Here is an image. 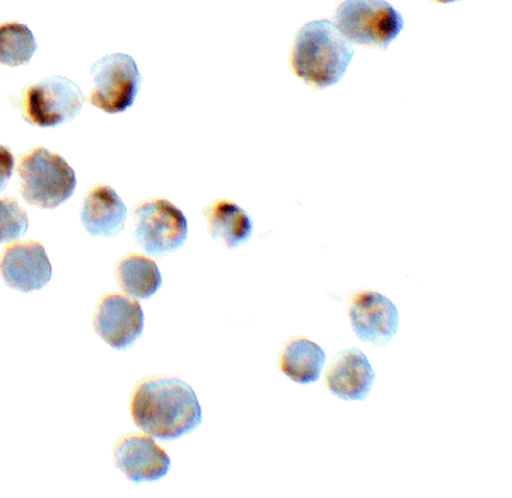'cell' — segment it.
<instances>
[{
  "instance_id": "6da1fadb",
  "label": "cell",
  "mask_w": 512,
  "mask_h": 498,
  "mask_svg": "<svg viewBox=\"0 0 512 498\" xmlns=\"http://www.w3.org/2000/svg\"><path fill=\"white\" fill-rule=\"evenodd\" d=\"M130 413L135 425L159 441H178L202 423L197 394L178 377L144 379L134 389Z\"/></svg>"
},
{
  "instance_id": "7a4b0ae2",
  "label": "cell",
  "mask_w": 512,
  "mask_h": 498,
  "mask_svg": "<svg viewBox=\"0 0 512 498\" xmlns=\"http://www.w3.org/2000/svg\"><path fill=\"white\" fill-rule=\"evenodd\" d=\"M354 58V48L332 21H311L297 33L291 67L299 79L316 89L342 81Z\"/></svg>"
},
{
  "instance_id": "3957f363",
  "label": "cell",
  "mask_w": 512,
  "mask_h": 498,
  "mask_svg": "<svg viewBox=\"0 0 512 498\" xmlns=\"http://www.w3.org/2000/svg\"><path fill=\"white\" fill-rule=\"evenodd\" d=\"M21 195L40 209H57L76 192L74 169L59 154L38 147L26 154L19 163Z\"/></svg>"
},
{
  "instance_id": "277c9868",
  "label": "cell",
  "mask_w": 512,
  "mask_h": 498,
  "mask_svg": "<svg viewBox=\"0 0 512 498\" xmlns=\"http://www.w3.org/2000/svg\"><path fill=\"white\" fill-rule=\"evenodd\" d=\"M403 16L386 0H345L335 12L338 31L361 47L386 50L403 31Z\"/></svg>"
},
{
  "instance_id": "5b68a950",
  "label": "cell",
  "mask_w": 512,
  "mask_h": 498,
  "mask_svg": "<svg viewBox=\"0 0 512 498\" xmlns=\"http://www.w3.org/2000/svg\"><path fill=\"white\" fill-rule=\"evenodd\" d=\"M132 236L149 255L175 253L187 241V217L163 198L142 202L132 210Z\"/></svg>"
},
{
  "instance_id": "8992f818",
  "label": "cell",
  "mask_w": 512,
  "mask_h": 498,
  "mask_svg": "<svg viewBox=\"0 0 512 498\" xmlns=\"http://www.w3.org/2000/svg\"><path fill=\"white\" fill-rule=\"evenodd\" d=\"M93 77V89L89 103L99 110L117 115L130 110L142 87L137 62L125 53H113L99 58L89 69Z\"/></svg>"
},
{
  "instance_id": "52a82bcc",
  "label": "cell",
  "mask_w": 512,
  "mask_h": 498,
  "mask_svg": "<svg viewBox=\"0 0 512 498\" xmlns=\"http://www.w3.org/2000/svg\"><path fill=\"white\" fill-rule=\"evenodd\" d=\"M84 105L81 87L67 77L43 79L24 93L23 116L41 128L60 127L81 113Z\"/></svg>"
},
{
  "instance_id": "ba28073f",
  "label": "cell",
  "mask_w": 512,
  "mask_h": 498,
  "mask_svg": "<svg viewBox=\"0 0 512 498\" xmlns=\"http://www.w3.org/2000/svg\"><path fill=\"white\" fill-rule=\"evenodd\" d=\"M349 318L357 338L376 347L388 345L400 325L395 304L374 290L357 292L350 299Z\"/></svg>"
},
{
  "instance_id": "9c48e42d",
  "label": "cell",
  "mask_w": 512,
  "mask_h": 498,
  "mask_svg": "<svg viewBox=\"0 0 512 498\" xmlns=\"http://www.w3.org/2000/svg\"><path fill=\"white\" fill-rule=\"evenodd\" d=\"M94 330L115 350L134 347L144 333V311L139 302L110 294L99 302L94 314Z\"/></svg>"
},
{
  "instance_id": "30bf717a",
  "label": "cell",
  "mask_w": 512,
  "mask_h": 498,
  "mask_svg": "<svg viewBox=\"0 0 512 498\" xmlns=\"http://www.w3.org/2000/svg\"><path fill=\"white\" fill-rule=\"evenodd\" d=\"M0 275L9 289L35 292L52 280V263L43 244L36 241L14 244L4 251Z\"/></svg>"
},
{
  "instance_id": "8fae6325",
  "label": "cell",
  "mask_w": 512,
  "mask_h": 498,
  "mask_svg": "<svg viewBox=\"0 0 512 498\" xmlns=\"http://www.w3.org/2000/svg\"><path fill=\"white\" fill-rule=\"evenodd\" d=\"M115 464L132 483H149L168 475L171 459L151 435L130 434L117 442Z\"/></svg>"
},
{
  "instance_id": "7c38bea8",
  "label": "cell",
  "mask_w": 512,
  "mask_h": 498,
  "mask_svg": "<svg viewBox=\"0 0 512 498\" xmlns=\"http://www.w3.org/2000/svg\"><path fill=\"white\" fill-rule=\"evenodd\" d=\"M325 381L328 391L340 400L364 401L371 394L376 372L361 350L350 348L333 359Z\"/></svg>"
},
{
  "instance_id": "4fadbf2b",
  "label": "cell",
  "mask_w": 512,
  "mask_h": 498,
  "mask_svg": "<svg viewBox=\"0 0 512 498\" xmlns=\"http://www.w3.org/2000/svg\"><path fill=\"white\" fill-rule=\"evenodd\" d=\"M81 221L94 238H115L125 227L127 207L110 186H96L84 198Z\"/></svg>"
},
{
  "instance_id": "5bb4252c",
  "label": "cell",
  "mask_w": 512,
  "mask_h": 498,
  "mask_svg": "<svg viewBox=\"0 0 512 498\" xmlns=\"http://www.w3.org/2000/svg\"><path fill=\"white\" fill-rule=\"evenodd\" d=\"M207 222V231L217 243L227 249H236L248 243L253 236V222L245 210L234 202L219 200L210 203L202 212Z\"/></svg>"
},
{
  "instance_id": "9a60e30c",
  "label": "cell",
  "mask_w": 512,
  "mask_h": 498,
  "mask_svg": "<svg viewBox=\"0 0 512 498\" xmlns=\"http://www.w3.org/2000/svg\"><path fill=\"white\" fill-rule=\"evenodd\" d=\"M325 362V350L303 336L291 338L280 350L279 369L297 384L316 383Z\"/></svg>"
},
{
  "instance_id": "2e32d148",
  "label": "cell",
  "mask_w": 512,
  "mask_h": 498,
  "mask_svg": "<svg viewBox=\"0 0 512 498\" xmlns=\"http://www.w3.org/2000/svg\"><path fill=\"white\" fill-rule=\"evenodd\" d=\"M120 289L134 299H151L163 285L159 267L146 256L127 255L115 268Z\"/></svg>"
},
{
  "instance_id": "e0dca14e",
  "label": "cell",
  "mask_w": 512,
  "mask_h": 498,
  "mask_svg": "<svg viewBox=\"0 0 512 498\" xmlns=\"http://www.w3.org/2000/svg\"><path fill=\"white\" fill-rule=\"evenodd\" d=\"M35 36L24 24L9 23L0 26V64L21 67L36 53Z\"/></svg>"
},
{
  "instance_id": "ac0fdd59",
  "label": "cell",
  "mask_w": 512,
  "mask_h": 498,
  "mask_svg": "<svg viewBox=\"0 0 512 498\" xmlns=\"http://www.w3.org/2000/svg\"><path fill=\"white\" fill-rule=\"evenodd\" d=\"M28 227V215L24 214L18 202L0 198V243L18 241L28 232Z\"/></svg>"
},
{
  "instance_id": "d6986e66",
  "label": "cell",
  "mask_w": 512,
  "mask_h": 498,
  "mask_svg": "<svg viewBox=\"0 0 512 498\" xmlns=\"http://www.w3.org/2000/svg\"><path fill=\"white\" fill-rule=\"evenodd\" d=\"M12 173H14V156L7 147L0 145V192L6 188Z\"/></svg>"
},
{
  "instance_id": "ffe728a7",
  "label": "cell",
  "mask_w": 512,
  "mask_h": 498,
  "mask_svg": "<svg viewBox=\"0 0 512 498\" xmlns=\"http://www.w3.org/2000/svg\"><path fill=\"white\" fill-rule=\"evenodd\" d=\"M436 2H441V4H451V2H460V0H436Z\"/></svg>"
}]
</instances>
